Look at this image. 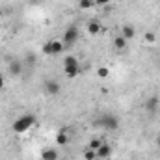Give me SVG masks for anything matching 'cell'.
Here are the masks:
<instances>
[{
  "mask_svg": "<svg viewBox=\"0 0 160 160\" xmlns=\"http://www.w3.org/2000/svg\"><path fill=\"white\" fill-rule=\"evenodd\" d=\"M121 36L125 38V39H134L136 38V28L134 26H130V24H125L123 28H121Z\"/></svg>",
  "mask_w": 160,
  "mask_h": 160,
  "instance_id": "7c38bea8",
  "label": "cell"
},
{
  "mask_svg": "<svg viewBox=\"0 0 160 160\" xmlns=\"http://www.w3.org/2000/svg\"><path fill=\"white\" fill-rule=\"evenodd\" d=\"M143 39L147 41V43H155V41H157V36H155L153 32H147V34L143 36Z\"/></svg>",
  "mask_w": 160,
  "mask_h": 160,
  "instance_id": "d6986e66",
  "label": "cell"
},
{
  "mask_svg": "<svg viewBox=\"0 0 160 160\" xmlns=\"http://www.w3.org/2000/svg\"><path fill=\"white\" fill-rule=\"evenodd\" d=\"M110 2H112V0H93L95 6H108Z\"/></svg>",
  "mask_w": 160,
  "mask_h": 160,
  "instance_id": "44dd1931",
  "label": "cell"
},
{
  "mask_svg": "<svg viewBox=\"0 0 160 160\" xmlns=\"http://www.w3.org/2000/svg\"><path fill=\"white\" fill-rule=\"evenodd\" d=\"M58 158H60V153L52 147H47V149L41 151V160H58Z\"/></svg>",
  "mask_w": 160,
  "mask_h": 160,
  "instance_id": "30bf717a",
  "label": "cell"
},
{
  "mask_svg": "<svg viewBox=\"0 0 160 160\" xmlns=\"http://www.w3.org/2000/svg\"><path fill=\"white\" fill-rule=\"evenodd\" d=\"M80 39V30L77 26H67L63 36H62V43L65 48H71L73 45H77V41Z\"/></svg>",
  "mask_w": 160,
  "mask_h": 160,
  "instance_id": "5b68a950",
  "label": "cell"
},
{
  "mask_svg": "<svg viewBox=\"0 0 160 160\" xmlns=\"http://www.w3.org/2000/svg\"><path fill=\"white\" fill-rule=\"evenodd\" d=\"M26 62H28L30 65H34V63H36V54H34V52H28V54H26Z\"/></svg>",
  "mask_w": 160,
  "mask_h": 160,
  "instance_id": "ffe728a7",
  "label": "cell"
},
{
  "mask_svg": "<svg viewBox=\"0 0 160 160\" xmlns=\"http://www.w3.org/2000/svg\"><path fill=\"white\" fill-rule=\"evenodd\" d=\"M93 127L104 128V130H118L119 128V118L116 114H102L101 118L93 121Z\"/></svg>",
  "mask_w": 160,
  "mask_h": 160,
  "instance_id": "7a4b0ae2",
  "label": "cell"
},
{
  "mask_svg": "<svg viewBox=\"0 0 160 160\" xmlns=\"http://www.w3.org/2000/svg\"><path fill=\"white\" fill-rule=\"evenodd\" d=\"M8 71L11 77H21L22 75V62L21 60H11L8 65Z\"/></svg>",
  "mask_w": 160,
  "mask_h": 160,
  "instance_id": "ba28073f",
  "label": "cell"
},
{
  "mask_svg": "<svg viewBox=\"0 0 160 160\" xmlns=\"http://www.w3.org/2000/svg\"><path fill=\"white\" fill-rule=\"evenodd\" d=\"M56 143L58 145H67L69 143V132H67V128H62L56 134Z\"/></svg>",
  "mask_w": 160,
  "mask_h": 160,
  "instance_id": "4fadbf2b",
  "label": "cell"
},
{
  "mask_svg": "<svg viewBox=\"0 0 160 160\" xmlns=\"http://www.w3.org/2000/svg\"><path fill=\"white\" fill-rule=\"evenodd\" d=\"M0 19H2V11H0Z\"/></svg>",
  "mask_w": 160,
  "mask_h": 160,
  "instance_id": "d4e9b609",
  "label": "cell"
},
{
  "mask_svg": "<svg viewBox=\"0 0 160 160\" xmlns=\"http://www.w3.org/2000/svg\"><path fill=\"white\" fill-rule=\"evenodd\" d=\"M114 48H116V50H125V48H127V39H125L121 34L114 38Z\"/></svg>",
  "mask_w": 160,
  "mask_h": 160,
  "instance_id": "5bb4252c",
  "label": "cell"
},
{
  "mask_svg": "<svg viewBox=\"0 0 160 160\" xmlns=\"http://www.w3.org/2000/svg\"><path fill=\"white\" fill-rule=\"evenodd\" d=\"M157 145H158V147H160V136H158V138H157Z\"/></svg>",
  "mask_w": 160,
  "mask_h": 160,
  "instance_id": "603a6c76",
  "label": "cell"
},
{
  "mask_svg": "<svg viewBox=\"0 0 160 160\" xmlns=\"http://www.w3.org/2000/svg\"><path fill=\"white\" fill-rule=\"evenodd\" d=\"M86 30H88V34H89V36H99V34H101V22L93 19V21H89V22H88Z\"/></svg>",
  "mask_w": 160,
  "mask_h": 160,
  "instance_id": "8fae6325",
  "label": "cell"
},
{
  "mask_svg": "<svg viewBox=\"0 0 160 160\" xmlns=\"http://www.w3.org/2000/svg\"><path fill=\"white\" fill-rule=\"evenodd\" d=\"M4 88H6V78H4V75L0 73V91H2Z\"/></svg>",
  "mask_w": 160,
  "mask_h": 160,
  "instance_id": "7402d4cb",
  "label": "cell"
},
{
  "mask_svg": "<svg viewBox=\"0 0 160 160\" xmlns=\"http://www.w3.org/2000/svg\"><path fill=\"white\" fill-rule=\"evenodd\" d=\"M60 82L54 78H48L45 82V91H47V95H50V97H56V95H60Z\"/></svg>",
  "mask_w": 160,
  "mask_h": 160,
  "instance_id": "8992f818",
  "label": "cell"
},
{
  "mask_svg": "<svg viewBox=\"0 0 160 160\" xmlns=\"http://www.w3.org/2000/svg\"><path fill=\"white\" fill-rule=\"evenodd\" d=\"M36 123H38V119H36V116H34V114H22L21 118H17V119L13 121L11 128H13V132H17V134H22V132L30 130V128H32Z\"/></svg>",
  "mask_w": 160,
  "mask_h": 160,
  "instance_id": "6da1fadb",
  "label": "cell"
},
{
  "mask_svg": "<svg viewBox=\"0 0 160 160\" xmlns=\"http://www.w3.org/2000/svg\"><path fill=\"white\" fill-rule=\"evenodd\" d=\"M95 4H93V0H78V8L80 9H84V11H88V9H91Z\"/></svg>",
  "mask_w": 160,
  "mask_h": 160,
  "instance_id": "2e32d148",
  "label": "cell"
},
{
  "mask_svg": "<svg viewBox=\"0 0 160 160\" xmlns=\"http://www.w3.org/2000/svg\"><path fill=\"white\" fill-rule=\"evenodd\" d=\"M41 50H43V54H47V56H60V54L65 50V47H63L62 39H50L41 47Z\"/></svg>",
  "mask_w": 160,
  "mask_h": 160,
  "instance_id": "277c9868",
  "label": "cell"
},
{
  "mask_svg": "<svg viewBox=\"0 0 160 160\" xmlns=\"http://www.w3.org/2000/svg\"><path fill=\"white\" fill-rule=\"evenodd\" d=\"M97 77H99V78H108V77H110V67L99 65V67H97Z\"/></svg>",
  "mask_w": 160,
  "mask_h": 160,
  "instance_id": "9a60e30c",
  "label": "cell"
},
{
  "mask_svg": "<svg viewBox=\"0 0 160 160\" xmlns=\"http://www.w3.org/2000/svg\"><path fill=\"white\" fill-rule=\"evenodd\" d=\"M95 153H97V158L99 160H108L110 157H112V147H110L108 143H102Z\"/></svg>",
  "mask_w": 160,
  "mask_h": 160,
  "instance_id": "9c48e42d",
  "label": "cell"
},
{
  "mask_svg": "<svg viewBox=\"0 0 160 160\" xmlns=\"http://www.w3.org/2000/svg\"><path fill=\"white\" fill-rule=\"evenodd\" d=\"M102 143H104L102 140H99V138H93V140L89 142V149H93V151H97V149H99V147H101Z\"/></svg>",
  "mask_w": 160,
  "mask_h": 160,
  "instance_id": "ac0fdd59",
  "label": "cell"
},
{
  "mask_svg": "<svg viewBox=\"0 0 160 160\" xmlns=\"http://www.w3.org/2000/svg\"><path fill=\"white\" fill-rule=\"evenodd\" d=\"M158 108H160L158 97H157V95H151V97L145 101V112H147V114H157Z\"/></svg>",
  "mask_w": 160,
  "mask_h": 160,
  "instance_id": "52a82bcc",
  "label": "cell"
},
{
  "mask_svg": "<svg viewBox=\"0 0 160 160\" xmlns=\"http://www.w3.org/2000/svg\"><path fill=\"white\" fill-rule=\"evenodd\" d=\"M84 160H97V153L88 147V149L84 151Z\"/></svg>",
  "mask_w": 160,
  "mask_h": 160,
  "instance_id": "e0dca14e",
  "label": "cell"
},
{
  "mask_svg": "<svg viewBox=\"0 0 160 160\" xmlns=\"http://www.w3.org/2000/svg\"><path fill=\"white\" fill-rule=\"evenodd\" d=\"M30 2H36V4H38V2H39V0H30Z\"/></svg>",
  "mask_w": 160,
  "mask_h": 160,
  "instance_id": "cb8c5ba5",
  "label": "cell"
},
{
  "mask_svg": "<svg viewBox=\"0 0 160 160\" xmlns=\"http://www.w3.org/2000/svg\"><path fill=\"white\" fill-rule=\"evenodd\" d=\"M63 73H65L67 78H75L80 73V62L77 56H73V54L65 56V60H63Z\"/></svg>",
  "mask_w": 160,
  "mask_h": 160,
  "instance_id": "3957f363",
  "label": "cell"
}]
</instances>
